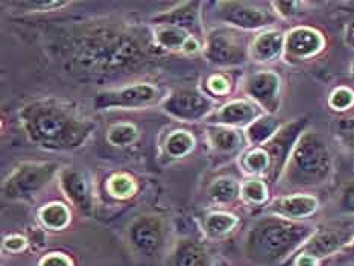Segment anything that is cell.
<instances>
[{"label": "cell", "instance_id": "cell-5", "mask_svg": "<svg viewBox=\"0 0 354 266\" xmlns=\"http://www.w3.org/2000/svg\"><path fill=\"white\" fill-rule=\"evenodd\" d=\"M59 172V164L55 162L20 163L3 181V198L11 201L30 200L48 187Z\"/></svg>", "mask_w": 354, "mask_h": 266}, {"label": "cell", "instance_id": "cell-20", "mask_svg": "<svg viewBox=\"0 0 354 266\" xmlns=\"http://www.w3.org/2000/svg\"><path fill=\"white\" fill-rule=\"evenodd\" d=\"M284 32L280 29H265L254 35L250 41V59L259 64L274 63L283 58Z\"/></svg>", "mask_w": 354, "mask_h": 266}, {"label": "cell", "instance_id": "cell-9", "mask_svg": "<svg viewBox=\"0 0 354 266\" xmlns=\"http://www.w3.org/2000/svg\"><path fill=\"white\" fill-rule=\"evenodd\" d=\"M161 108L176 120L199 122L207 120L216 111V101L196 87H180L161 101Z\"/></svg>", "mask_w": 354, "mask_h": 266}, {"label": "cell", "instance_id": "cell-39", "mask_svg": "<svg viewBox=\"0 0 354 266\" xmlns=\"http://www.w3.org/2000/svg\"><path fill=\"white\" fill-rule=\"evenodd\" d=\"M319 260L309 254L304 253H297L295 256V266H318Z\"/></svg>", "mask_w": 354, "mask_h": 266}, {"label": "cell", "instance_id": "cell-36", "mask_svg": "<svg viewBox=\"0 0 354 266\" xmlns=\"http://www.w3.org/2000/svg\"><path fill=\"white\" fill-rule=\"evenodd\" d=\"M40 266H73V263L71 257L63 253H50L41 258Z\"/></svg>", "mask_w": 354, "mask_h": 266}, {"label": "cell", "instance_id": "cell-13", "mask_svg": "<svg viewBox=\"0 0 354 266\" xmlns=\"http://www.w3.org/2000/svg\"><path fill=\"white\" fill-rule=\"evenodd\" d=\"M327 46L326 35L313 26H294L284 34L283 59L286 63H304L317 58Z\"/></svg>", "mask_w": 354, "mask_h": 266}, {"label": "cell", "instance_id": "cell-12", "mask_svg": "<svg viewBox=\"0 0 354 266\" xmlns=\"http://www.w3.org/2000/svg\"><path fill=\"white\" fill-rule=\"evenodd\" d=\"M242 91L266 114H277L281 106V76L271 68H261L246 75Z\"/></svg>", "mask_w": 354, "mask_h": 266}, {"label": "cell", "instance_id": "cell-22", "mask_svg": "<svg viewBox=\"0 0 354 266\" xmlns=\"http://www.w3.org/2000/svg\"><path fill=\"white\" fill-rule=\"evenodd\" d=\"M167 266H213L209 249L201 240L181 238L169 257Z\"/></svg>", "mask_w": 354, "mask_h": 266}, {"label": "cell", "instance_id": "cell-41", "mask_svg": "<svg viewBox=\"0 0 354 266\" xmlns=\"http://www.w3.org/2000/svg\"><path fill=\"white\" fill-rule=\"evenodd\" d=\"M341 254H344V256H347V257H350V258H354V240L350 243V245L345 248Z\"/></svg>", "mask_w": 354, "mask_h": 266}, {"label": "cell", "instance_id": "cell-7", "mask_svg": "<svg viewBox=\"0 0 354 266\" xmlns=\"http://www.w3.org/2000/svg\"><path fill=\"white\" fill-rule=\"evenodd\" d=\"M203 53L207 63L219 68L241 67L250 61V43L232 28H214L205 34Z\"/></svg>", "mask_w": 354, "mask_h": 266}, {"label": "cell", "instance_id": "cell-27", "mask_svg": "<svg viewBox=\"0 0 354 266\" xmlns=\"http://www.w3.org/2000/svg\"><path fill=\"white\" fill-rule=\"evenodd\" d=\"M38 218H40V222L46 228H49V230L53 231H59L64 230V228L71 224L72 213L66 204L53 201L43 205V207L38 210Z\"/></svg>", "mask_w": 354, "mask_h": 266}, {"label": "cell", "instance_id": "cell-37", "mask_svg": "<svg viewBox=\"0 0 354 266\" xmlns=\"http://www.w3.org/2000/svg\"><path fill=\"white\" fill-rule=\"evenodd\" d=\"M26 243H28L26 239L21 238L20 234H11V236H8V238H5L3 247H5V249L11 251V253H19V251H21L26 247Z\"/></svg>", "mask_w": 354, "mask_h": 266}, {"label": "cell", "instance_id": "cell-4", "mask_svg": "<svg viewBox=\"0 0 354 266\" xmlns=\"http://www.w3.org/2000/svg\"><path fill=\"white\" fill-rule=\"evenodd\" d=\"M335 173V157L327 139L307 129L290 152L280 181L284 187L312 189L327 184Z\"/></svg>", "mask_w": 354, "mask_h": 266}, {"label": "cell", "instance_id": "cell-34", "mask_svg": "<svg viewBox=\"0 0 354 266\" xmlns=\"http://www.w3.org/2000/svg\"><path fill=\"white\" fill-rule=\"evenodd\" d=\"M269 5H271L277 17L283 20H292L304 12V8L307 3L306 2H271Z\"/></svg>", "mask_w": 354, "mask_h": 266}, {"label": "cell", "instance_id": "cell-18", "mask_svg": "<svg viewBox=\"0 0 354 266\" xmlns=\"http://www.w3.org/2000/svg\"><path fill=\"white\" fill-rule=\"evenodd\" d=\"M261 114H263V111L256 104L251 102L250 99H233V101H228L227 104L216 108V111L207 119V122H209V125L245 129L257 117H260Z\"/></svg>", "mask_w": 354, "mask_h": 266}, {"label": "cell", "instance_id": "cell-17", "mask_svg": "<svg viewBox=\"0 0 354 266\" xmlns=\"http://www.w3.org/2000/svg\"><path fill=\"white\" fill-rule=\"evenodd\" d=\"M268 213L292 220H306L319 210V200L312 193L297 192L277 196L266 205Z\"/></svg>", "mask_w": 354, "mask_h": 266}, {"label": "cell", "instance_id": "cell-35", "mask_svg": "<svg viewBox=\"0 0 354 266\" xmlns=\"http://www.w3.org/2000/svg\"><path fill=\"white\" fill-rule=\"evenodd\" d=\"M339 210L345 213V215L354 216V181L348 182L342 189L339 196Z\"/></svg>", "mask_w": 354, "mask_h": 266}, {"label": "cell", "instance_id": "cell-42", "mask_svg": "<svg viewBox=\"0 0 354 266\" xmlns=\"http://www.w3.org/2000/svg\"><path fill=\"white\" fill-rule=\"evenodd\" d=\"M350 73H351V76L354 78V59H353V63H351V66H350Z\"/></svg>", "mask_w": 354, "mask_h": 266}, {"label": "cell", "instance_id": "cell-16", "mask_svg": "<svg viewBox=\"0 0 354 266\" xmlns=\"http://www.w3.org/2000/svg\"><path fill=\"white\" fill-rule=\"evenodd\" d=\"M58 180L67 201L82 215L90 216L95 207V200L86 175L73 167H66V169H61Z\"/></svg>", "mask_w": 354, "mask_h": 266}, {"label": "cell", "instance_id": "cell-2", "mask_svg": "<svg viewBox=\"0 0 354 266\" xmlns=\"http://www.w3.org/2000/svg\"><path fill=\"white\" fill-rule=\"evenodd\" d=\"M19 117L28 139L38 148L52 152L80 149L96 129L95 122L73 104L57 97L28 102Z\"/></svg>", "mask_w": 354, "mask_h": 266}, {"label": "cell", "instance_id": "cell-28", "mask_svg": "<svg viewBox=\"0 0 354 266\" xmlns=\"http://www.w3.org/2000/svg\"><path fill=\"white\" fill-rule=\"evenodd\" d=\"M241 200L250 205L269 204V184L261 178H248L241 182Z\"/></svg>", "mask_w": 354, "mask_h": 266}, {"label": "cell", "instance_id": "cell-32", "mask_svg": "<svg viewBox=\"0 0 354 266\" xmlns=\"http://www.w3.org/2000/svg\"><path fill=\"white\" fill-rule=\"evenodd\" d=\"M328 108L336 113H345L354 108V90L348 86H339L328 95Z\"/></svg>", "mask_w": 354, "mask_h": 266}, {"label": "cell", "instance_id": "cell-6", "mask_svg": "<svg viewBox=\"0 0 354 266\" xmlns=\"http://www.w3.org/2000/svg\"><path fill=\"white\" fill-rule=\"evenodd\" d=\"M213 17L221 25L236 30H251L261 32L271 29L279 17L272 11L271 5L252 2H237V0H221L213 3Z\"/></svg>", "mask_w": 354, "mask_h": 266}, {"label": "cell", "instance_id": "cell-29", "mask_svg": "<svg viewBox=\"0 0 354 266\" xmlns=\"http://www.w3.org/2000/svg\"><path fill=\"white\" fill-rule=\"evenodd\" d=\"M106 193L110 196L116 198L119 201L129 200L131 196H134L137 192V182L131 177V175L125 172H116L105 182Z\"/></svg>", "mask_w": 354, "mask_h": 266}, {"label": "cell", "instance_id": "cell-15", "mask_svg": "<svg viewBox=\"0 0 354 266\" xmlns=\"http://www.w3.org/2000/svg\"><path fill=\"white\" fill-rule=\"evenodd\" d=\"M201 2H181L175 5L171 10L161 11L151 17L153 26L169 25L187 30L189 34L199 38L203 35V23H201Z\"/></svg>", "mask_w": 354, "mask_h": 266}, {"label": "cell", "instance_id": "cell-1", "mask_svg": "<svg viewBox=\"0 0 354 266\" xmlns=\"http://www.w3.org/2000/svg\"><path fill=\"white\" fill-rule=\"evenodd\" d=\"M59 52L67 70L84 81L125 78L151 63L148 38L122 21H91L75 26L63 38Z\"/></svg>", "mask_w": 354, "mask_h": 266}, {"label": "cell", "instance_id": "cell-11", "mask_svg": "<svg viewBox=\"0 0 354 266\" xmlns=\"http://www.w3.org/2000/svg\"><path fill=\"white\" fill-rule=\"evenodd\" d=\"M309 117H298L284 122L283 126L277 131L272 139L265 144H261L268 152L269 160H271V171H269L266 178L268 184H275V182L280 181L292 149H294L303 133L309 129Z\"/></svg>", "mask_w": 354, "mask_h": 266}, {"label": "cell", "instance_id": "cell-24", "mask_svg": "<svg viewBox=\"0 0 354 266\" xmlns=\"http://www.w3.org/2000/svg\"><path fill=\"white\" fill-rule=\"evenodd\" d=\"M196 146V139L187 129H172L165 137L163 151L166 157L180 160L187 157Z\"/></svg>", "mask_w": 354, "mask_h": 266}, {"label": "cell", "instance_id": "cell-21", "mask_svg": "<svg viewBox=\"0 0 354 266\" xmlns=\"http://www.w3.org/2000/svg\"><path fill=\"white\" fill-rule=\"evenodd\" d=\"M205 135L212 152L218 157H233L242 154L245 151L246 140L241 129L222 125H209Z\"/></svg>", "mask_w": 354, "mask_h": 266}, {"label": "cell", "instance_id": "cell-23", "mask_svg": "<svg viewBox=\"0 0 354 266\" xmlns=\"http://www.w3.org/2000/svg\"><path fill=\"white\" fill-rule=\"evenodd\" d=\"M283 124L284 122H281V119L277 117L275 114L263 113L251 125L245 128V140L248 146H261L272 139Z\"/></svg>", "mask_w": 354, "mask_h": 266}, {"label": "cell", "instance_id": "cell-3", "mask_svg": "<svg viewBox=\"0 0 354 266\" xmlns=\"http://www.w3.org/2000/svg\"><path fill=\"white\" fill-rule=\"evenodd\" d=\"M315 231L317 225L307 220H292L268 213L254 220L246 233L245 256L260 266L279 265L297 254Z\"/></svg>", "mask_w": 354, "mask_h": 266}, {"label": "cell", "instance_id": "cell-26", "mask_svg": "<svg viewBox=\"0 0 354 266\" xmlns=\"http://www.w3.org/2000/svg\"><path fill=\"white\" fill-rule=\"evenodd\" d=\"M239 224V218L233 213L214 210L207 213L203 219L204 233L212 239H219L232 233Z\"/></svg>", "mask_w": 354, "mask_h": 266}, {"label": "cell", "instance_id": "cell-30", "mask_svg": "<svg viewBox=\"0 0 354 266\" xmlns=\"http://www.w3.org/2000/svg\"><path fill=\"white\" fill-rule=\"evenodd\" d=\"M138 128L131 122H118L113 124L106 131V142L114 148H128L138 139Z\"/></svg>", "mask_w": 354, "mask_h": 266}, {"label": "cell", "instance_id": "cell-31", "mask_svg": "<svg viewBox=\"0 0 354 266\" xmlns=\"http://www.w3.org/2000/svg\"><path fill=\"white\" fill-rule=\"evenodd\" d=\"M72 2L67 0H17L10 2V6H15L23 12H50L63 10L66 6H71Z\"/></svg>", "mask_w": 354, "mask_h": 266}, {"label": "cell", "instance_id": "cell-33", "mask_svg": "<svg viewBox=\"0 0 354 266\" xmlns=\"http://www.w3.org/2000/svg\"><path fill=\"white\" fill-rule=\"evenodd\" d=\"M232 91V81L224 73H214L205 81V93L212 97H222Z\"/></svg>", "mask_w": 354, "mask_h": 266}, {"label": "cell", "instance_id": "cell-19", "mask_svg": "<svg viewBox=\"0 0 354 266\" xmlns=\"http://www.w3.org/2000/svg\"><path fill=\"white\" fill-rule=\"evenodd\" d=\"M152 41L158 49L176 53L181 52L186 53V55H194V53L203 50V44L199 41V38L189 34L187 30L169 25L153 26Z\"/></svg>", "mask_w": 354, "mask_h": 266}, {"label": "cell", "instance_id": "cell-14", "mask_svg": "<svg viewBox=\"0 0 354 266\" xmlns=\"http://www.w3.org/2000/svg\"><path fill=\"white\" fill-rule=\"evenodd\" d=\"M165 219L152 213H145L134 218L128 227V240L133 248L143 256H156L166 242Z\"/></svg>", "mask_w": 354, "mask_h": 266}, {"label": "cell", "instance_id": "cell-38", "mask_svg": "<svg viewBox=\"0 0 354 266\" xmlns=\"http://www.w3.org/2000/svg\"><path fill=\"white\" fill-rule=\"evenodd\" d=\"M339 135H341V142L344 143V146L354 154V126L342 128L339 131Z\"/></svg>", "mask_w": 354, "mask_h": 266}, {"label": "cell", "instance_id": "cell-40", "mask_svg": "<svg viewBox=\"0 0 354 266\" xmlns=\"http://www.w3.org/2000/svg\"><path fill=\"white\" fill-rule=\"evenodd\" d=\"M344 43L348 46V48L354 49V19H351L347 25L344 28Z\"/></svg>", "mask_w": 354, "mask_h": 266}, {"label": "cell", "instance_id": "cell-8", "mask_svg": "<svg viewBox=\"0 0 354 266\" xmlns=\"http://www.w3.org/2000/svg\"><path fill=\"white\" fill-rule=\"evenodd\" d=\"M160 101V90L152 82H133L114 88L97 91L93 106L97 111L105 110H138Z\"/></svg>", "mask_w": 354, "mask_h": 266}, {"label": "cell", "instance_id": "cell-25", "mask_svg": "<svg viewBox=\"0 0 354 266\" xmlns=\"http://www.w3.org/2000/svg\"><path fill=\"white\" fill-rule=\"evenodd\" d=\"M207 196L216 205H232L241 200V182L233 177H219L207 189Z\"/></svg>", "mask_w": 354, "mask_h": 266}, {"label": "cell", "instance_id": "cell-10", "mask_svg": "<svg viewBox=\"0 0 354 266\" xmlns=\"http://www.w3.org/2000/svg\"><path fill=\"white\" fill-rule=\"evenodd\" d=\"M354 240V216L332 220L317 227V231L298 253L309 254L321 262L322 258L341 254Z\"/></svg>", "mask_w": 354, "mask_h": 266}]
</instances>
